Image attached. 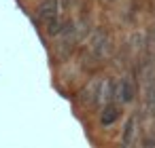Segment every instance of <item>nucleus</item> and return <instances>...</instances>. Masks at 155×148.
<instances>
[{"label": "nucleus", "mask_w": 155, "mask_h": 148, "mask_svg": "<svg viewBox=\"0 0 155 148\" xmlns=\"http://www.w3.org/2000/svg\"><path fill=\"white\" fill-rule=\"evenodd\" d=\"M36 17L45 26L49 36L60 34V2L58 0H43V2L38 5Z\"/></svg>", "instance_id": "1"}, {"label": "nucleus", "mask_w": 155, "mask_h": 148, "mask_svg": "<svg viewBox=\"0 0 155 148\" xmlns=\"http://www.w3.org/2000/svg\"><path fill=\"white\" fill-rule=\"evenodd\" d=\"M89 51L98 57V59H104L110 55L113 51V43H110V36L104 32V30H96L91 40H89Z\"/></svg>", "instance_id": "2"}, {"label": "nucleus", "mask_w": 155, "mask_h": 148, "mask_svg": "<svg viewBox=\"0 0 155 148\" xmlns=\"http://www.w3.org/2000/svg\"><path fill=\"white\" fill-rule=\"evenodd\" d=\"M136 93H138V89H136L134 78H132V76L121 78V83L117 85V97H119L123 104H130V102L136 99Z\"/></svg>", "instance_id": "3"}, {"label": "nucleus", "mask_w": 155, "mask_h": 148, "mask_svg": "<svg viewBox=\"0 0 155 148\" xmlns=\"http://www.w3.org/2000/svg\"><path fill=\"white\" fill-rule=\"evenodd\" d=\"M134 137H136V116H130V118L125 121V127H123L121 148H132V144H134Z\"/></svg>", "instance_id": "4"}, {"label": "nucleus", "mask_w": 155, "mask_h": 148, "mask_svg": "<svg viewBox=\"0 0 155 148\" xmlns=\"http://www.w3.org/2000/svg\"><path fill=\"white\" fill-rule=\"evenodd\" d=\"M119 106L117 104H113V102H108L104 108H102V114H100V123L104 125V127H108V125H113L117 118H119Z\"/></svg>", "instance_id": "5"}, {"label": "nucleus", "mask_w": 155, "mask_h": 148, "mask_svg": "<svg viewBox=\"0 0 155 148\" xmlns=\"http://www.w3.org/2000/svg\"><path fill=\"white\" fill-rule=\"evenodd\" d=\"M147 106L149 110H155V83H153V76H147Z\"/></svg>", "instance_id": "6"}, {"label": "nucleus", "mask_w": 155, "mask_h": 148, "mask_svg": "<svg viewBox=\"0 0 155 148\" xmlns=\"http://www.w3.org/2000/svg\"><path fill=\"white\" fill-rule=\"evenodd\" d=\"M108 2H115V0H108Z\"/></svg>", "instance_id": "7"}]
</instances>
